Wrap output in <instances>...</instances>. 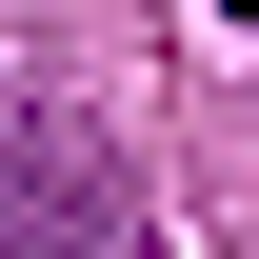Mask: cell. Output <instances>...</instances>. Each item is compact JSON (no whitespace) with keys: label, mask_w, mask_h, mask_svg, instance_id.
Wrapping results in <instances>:
<instances>
[{"label":"cell","mask_w":259,"mask_h":259,"mask_svg":"<svg viewBox=\"0 0 259 259\" xmlns=\"http://www.w3.org/2000/svg\"><path fill=\"white\" fill-rule=\"evenodd\" d=\"M0 259H160L140 239V180L100 160L60 100H0Z\"/></svg>","instance_id":"obj_1"},{"label":"cell","mask_w":259,"mask_h":259,"mask_svg":"<svg viewBox=\"0 0 259 259\" xmlns=\"http://www.w3.org/2000/svg\"><path fill=\"white\" fill-rule=\"evenodd\" d=\"M220 20H259V0H220Z\"/></svg>","instance_id":"obj_2"}]
</instances>
